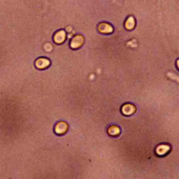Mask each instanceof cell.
<instances>
[{
	"label": "cell",
	"instance_id": "cell-9",
	"mask_svg": "<svg viewBox=\"0 0 179 179\" xmlns=\"http://www.w3.org/2000/svg\"><path fill=\"white\" fill-rule=\"evenodd\" d=\"M120 130L117 126H112L108 129V133L110 135L116 136L119 135Z\"/></svg>",
	"mask_w": 179,
	"mask_h": 179
},
{
	"label": "cell",
	"instance_id": "cell-1",
	"mask_svg": "<svg viewBox=\"0 0 179 179\" xmlns=\"http://www.w3.org/2000/svg\"><path fill=\"white\" fill-rule=\"evenodd\" d=\"M84 42V38L81 35H77L71 40L70 46L73 49L77 48L81 46Z\"/></svg>",
	"mask_w": 179,
	"mask_h": 179
},
{
	"label": "cell",
	"instance_id": "cell-2",
	"mask_svg": "<svg viewBox=\"0 0 179 179\" xmlns=\"http://www.w3.org/2000/svg\"><path fill=\"white\" fill-rule=\"evenodd\" d=\"M98 29L102 33H111L113 32V28L111 25L106 23H103L99 25Z\"/></svg>",
	"mask_w": 179,
	"mask_h": 179
},
{
	"label": "cell",
	"instance_id": "cell-10",
	"mask_svg": "<svg viewBox=\"0 0 179 179\" xmlns=\"http://www.w3.org/2000/svg\"><path fill=\"white\" fill-rule=\"evenodd\" d=\"M177 65H178V68H179V60L177 61Z\"/></svg>",
	"mask_w": 179,
	"mask_h": 179
},
{
	"label": "cell",
	"instance_id": "cell-7",
	"mask_svg": "<svg viewBox=\"0 0 179 179\" xmlns=\"http://www.w3.org/2000/svg\"><path fill=\"white\" fill-rule=\"evenodd\" d=\"M170 148L169 146L162 145L158 146L156 149V153L158 155H163L170 150Z\"/></svg>",
	"mask_w": 179,
	"mask_h": 179
},
{
	"label": "cell",
	"instance_id": "cell-5",
	"mask_svg": "<svg viewBox=\"0 0 179 179\" xmlns=\"http://www.w3.org/2000/svg\"><path fill=\"white\" fill-rule=\"evenodd\" d=\"M135 111V107L131 104H126L122 107V112L127 115L133 114Z\"/></svg>",
	"mask_w": 179,
	"mask_h": 179
},
{
	"label": "cell",
	"instance_id": "cell-6",
	"mask_svg": "<svg viewBox=\"0 0 179 179\" xmlns=\"http://www.w3.org/2000/svg\"><path fill=\"white\" fill-rule=\"evenodd\" d=\"M49 64H50L49 61L45 58L39 59L37 61L36 63L37 67L40 69L46 68L49 65Z\"/></svg>",
	"mask_w": 179,
	"mask_h": 179
},
{
	"label": "cell",
	"instance_id": "cell-8",
	"mask_svg": "<svg viewBox=\"0 0 179 179\" xmlns=\"http://www.w3.org/2000/svg\"><path fill=\"white\" fill-rule=\"evenodd\" d=\"M135 25V19L133 16H130L127 19L125 23V27L126 28L128 29H131L133 28Z\"/></svg>",
	"mask_w": 179,
	"mask_h": 179
},
{
	"label": "cell",
	"instance_id": "cell-3",
	"mask_svg": "<svg viewBox=\"0 0 179 179\" xmlns=\"http://www.w3.org/2000/svg\"><path fill=\"white\" fill-rule=\"evenodd\" d=\"M65 33L63 30L59 31L56 33L54 36V41L57 44H61L65 41Z\"/></svg>",
	"mask_w": 179,
	"mask_h": 179
},
{
	"label": "cell",
	"instance_id": "cell-4",
	"mask_svg": "<svg viewBox=\"0 0 179 179\" xmlns=\"http://www.w3.org/2000/svg\"><path fill=\"white\" fill-rule=\"evenodd\" d=\"M68 129V125L65 122L61 121L58 123L56 126L55 131L58 134H63L65 133Z\"/></svg>",
	"mask_w": 179,
	"mask_h": 179
}]
</instances>
